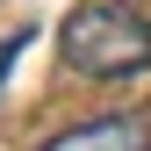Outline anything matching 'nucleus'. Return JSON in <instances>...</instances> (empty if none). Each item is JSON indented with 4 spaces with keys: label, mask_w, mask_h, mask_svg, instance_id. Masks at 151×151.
<instances>
[{
    "label": "nucleus",
    "mask_w": 151,
    "mask_h": 151,
    "mask_svg": "<svg viewBox=\"0 0 151 151\" xmlns=\"http://www.w3.org/2000/svg\"><path fill=\"white\" fill-rule=\"evenodd\" d=\"M29 50V29H14V36H0V86H7V72H14V58Z\"/></svg>",
    "instance_id": "obj_3"
},
{
    "label": "nucleus",
    "mask_w": 151,
    "mask_h": 151,
    "mask_svg": "<svg viewBox=\"0 0 151 151\" xmlns=\"http://www.w3.org/2000/svg\"><path fill=\"white\" fill-rule=\"evenodd\" d=\"M36 151H151V122L144 115H93V122L58 129V137L36 144Z\"/></svg>",
    "instance_id": "obj_2"
},
{
    "label": "nucleus",
    "mask_w": 151,
    "mask_h": 151,
    "mask_svg": "<svg viewBox=\"0 0 151 151\" xmlns=\"http://www.w3.org/2000/svg\"><path fill=\"white\" fill-rule=\"evenodd\" d=\"M58 58L79 79H137L151 65V22L129 0H79L58 22Z\"/></svg>",
    "instance_id": "obj_1"
}]
</instances>
